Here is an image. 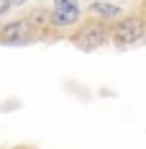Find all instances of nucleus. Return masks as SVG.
I'll return each instance as SVG.
<instances>
[{
  "label": "nucleus",
  "mask_w": 146,
  "mask_h": 149,
  "mask_svg": "<svg viewBox=\"0 0 146 149\" xmlns=\"http://www.w3.org/2000/svg\"><path fill=\"white\" fill-rule=\"evenodd\" d=\"M110 39H113L118 46L141 44L146 39V18H141V15H128V18L118 21L116 29L110 31Z\"/></svg>",
  "instance_id": "f257e3e1"
},
{
  "label": "nucleus",
  "mask_w": 146,
  "mask_h": 149,
  "mask_svg": "<svg viewBox=\"0 0 146 149\" xmlns=\"http://www.w3.org/2000/svg\"><path fill=\"white\" fill-rule=\"evenodd\" d=\"M144 18H146V3H144Z\"/></svg>",
  "instance_id": "0eeeda50"
},
{
  "label": "nucleus",
  "mask_w": 146,
  "mask_h": 149,
  "mask_svg": "<svg viewBox=\"0 0 146 149\" xmlns=\"http://www.w3.org/2000/svg\"><path fill=\"white\" fill-rule=\"evenodd\" d=\"M90 13H92V15H100V18H118V15H120V8L113 5V3L95 0V3L90 5Z\"/></svg>",
  "instance_id": "39448f33"
},
{
  "label": "nucleus",
  "mask_w": 146,
  "mask_h": 149,
  "mask_svg": "<svg viewBox=\"0 0 146 149\" xmlns=\"http://www.w3.org/2000/svg\"><path fill=\"white\" fill-rule=\"evenodd\" d=\"M74 41L82 46V49H95V46H100V44L108 41V29L102 23H87L85 29L74 36Z\"/></svg>",
  "instance_id": "7ed1b4c3"
},
{
  "label": "nucleus",
  "mask_w": 146,
  "mask_h": 149,
  "mask_svg": "<svg viewBox=\"0 0 146 149\" xmlns=\"http://www.w3.org/2000/svg\"><path fill=\"white\" fill-rule=\"evenodd\" d=\"M80 21V5L77 0H54L51 23L54 26H74Z\"/></svg>",
  "instance_id": "f03ea898"
},
{
  "label": "nucleus",
  "mask_w": 146,
  "mask_h": 149,
  "mask_svg": "<svg viewBox=\"0 0 146 149\" xmlns=\"http://www.w3.org/2000/svg\"><path fill=\"white\" fill-rule=\"evenodd\" d=\"M8 8H10V3H8V0H0V13H5Z\"/></svg>",
  "instance_id": "423d86ee"
},
{
  "label": "nucleus",
  "mask_w": 146,
  "mask_h": 149,
  "mask_svg": "<svg viewBox=\"0 0 146 149\" xmlns=\"http://www.w3.org/2000/svg\"><path fill=\"white\" fill-rule=\"evenodd\" d=\"M28 33H31L28 21H15V23H8V26L3 29L0 36H3L5 41H15V44H21V41L28 39Z\"/></svg>",
  "instance_id": "20e7f679"
}]
</instances>
